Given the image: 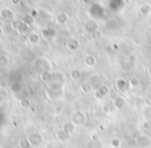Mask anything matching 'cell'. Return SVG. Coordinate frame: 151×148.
<instances>
[{"mask_svg":"<svg viewBox=\"0 0 151 148\" xmlns=\"http://www.w3.org/2000/svg\"><path fill=\"white\" fill-rule=\"evenodd\" d=\"M83 29H84V31L86 33H89L92 35L94 32H96L99 30V24L94 20H88V21L85 22L84 26H83Z\"/></svg>","mask_w":151,"mask_h":148,"instance_id":"6da1fadb","label":"cell"},{"mask_svg":"<svg viewBox=\"0 0 151 148\" xmlns=\"http://www.w3.org/2000/svg\"><path fill=\"white\" fill-rule=\"evenodd\" d=\"M85 121H86V116H85V114L82 111H76V112H73V116H71V122L73 124H84Z\"/></svg>","mask_w":151,"mask_h":148,"instance_id":"7a4b0ae2","label":"cell"},{"mask_svg":"<svg viewBox=\"0 0 151 148\" xmlns=\"http://www.w3.org/2000/svg\"><path fill=\"white\" fill-rule=\"evenodd\" d=\"M81 47V42L77 38H70L66 42V49L70 52L78 51Z\"/></svg>","mask_w":151,"mask_h":148,"instance_id":"3957f363","label":"cell"},{"mask_svg":"<svg viewBox=\"0 0 151 148\" xmlns=\"http://www.w3.org/2000/svg\"><path fill=\"white\" fill-rule=\"evenodd\" d=\"M35 65L38 69H42V71H51V63L49 61V59L45 58V57H40L35 60Z\"/></svg>","mask_w":151,"mask_h":148,"instance_id":"277c9868","label":"cell"},{"mask_svg":"<svg viewBox=\"0 0 151 148\" xmlns=\"http://www.w3.org/2000/svg\"><path fill=\"white\" fill-rule=\"evenodd\" d=\"M15 17V13L12 9L9 7H2L0 9V18L5 21H9V20H13Z\"/></svg>","mask_w":151,"mask_h":148,"instance_id":"5b68a950","label":"cell"},{"mask_svg":"<svg viewBox=\"0 0 151 148\" xmlns=\"http://www.w3.org/2000/svg\"><path fill=\"white\" fill-rule=\"evenodd\" d=\"M44 139H42V136L40 133H34L32 135L29 136L28 138V142H29L30 145L32 146H40L42 143Z\"/></svg>","mask_w":151,"mask_h":148,"instance_id":"8992f818","label":"cell"},{"mask_svg":"<svg viewBox=\"0 0 151 148\" xmlns=\"http://www.w3.org/2000/svg\"><path fill=\"white\" fill-rule=\"evenodd\" d=\"M68 14L66 12H60L55 16V23L57 25H65L68 22Z\"/></svg>","mask_w":151,"mask_h":148,"instance_id":"52a82bcc","label":"cell"},{"mask_svg":"<svg viewBox=\"0 0 151 148\" xmlns=\"http://www.w3.org/2000/svg\"><path fill=\"white\" fill-rule=\"evenodd\" d=\"M54 78V71H44L40 74V79L44 83H51Z\"/></svg>","mask_w":151,"mask_h":148,"instance_id":"ba28073f","label":"cell"},{"mask_svg":"<svg viewBox=\"0 0 151 148\" xmlns=\"http://www.w3.org/2000/svg\"><path fill=\"white\" fill-rule=\"evenodd\" d=\"M75 129H76V124H73L71 121L63 123L62 127H61V131H62L66 136H68V137L75 133Z\"/></svg>","mask_w":151,"mask_h":148,"instance_id":"9c48e42d","label":"cell"},{"mask_svg":"<svg viewBox=\"0 0 151 148\" xmlns=\"http://www.w3.org/2000/svg\"><path fill=\"white\" fill-rule=\"evenodd\" d=\"M53 81L57 82V83L61 84V85H64L66 83V76H65L64 73L60 71H54V78H53Z\"/></svg>","mask_w":151,"mask_h":148,"instance_id":"30bf717a","label":"cell"},{"mask_svg":"<svg viewBox=\"0 0 151 148\" xmlns=\"http://www.w3.org/2000/svg\"><path fill=\"white\" fill-rule=\"evenodd\" d=\"M109 94V87L106 85H101L95 91V96L97 98H103Z\"/></svg>","mask_w":151,"mask_h":148,"instance_id":"8fae6325","label":"cell"},{"mask_svg":"<svg viewBox=\"0 0 151 148\" xmlns=\"http://www.w3.org/2000/svg\"><path fill=\"white\" fill-rule=\"evenodd\" d=\"M84 64L88 67H93L96 64V58H95L94 55L88 54L84 57Z\"/></svg>","mask_w":151,"mask_h":148,"instance_id":"7c38bea8","label":"cell"},{"mask_svg":"<svg viewBox=\"0 0 151 148\" xmlns=\"http://www.w3.org/2000/svg\"><path fill=\"white\" fill-rule=\"evenodd\" d=\"M69 77L73 81H80L83 77V73L79 69H73L69 71Z\"/></svg>","mask_w":151,"mask_h":148,"instance_id":"4fadbf2b","label":"cell"},{"mask_svg":"<svg viewBox=\"0 0 151 148\" xmlns=\"http://www.w3.org/2000/svg\"><path fill=\"white\" fill-rule=\"evenodd\" d=\"M27 40L31 45H37V44H40V34H38V33L32 31V32H30V33L28 34Z\"/></svg>","mask_w":151,"mask_h":148,"instance_id":"5bb4252c","label":"cell"},{"mask_svg":"<svg viewBox=\"0 0 151 148\" xmlns=\"http://www.w3.org/2000/svg\"><path fill=\"white\" fill-rule=\"evenodd\" d=\"M29 29H30V26L27 25L26 23H24L23 20H20V23H19V25H18L16 31H18L20 34H24V33H27V32L29 31Z\"/></svg>","mask_w":151,"mask_h":148,"instance_id":"9a60e30c","label":"cell"},{"mask_svg":"<svg viewBox=\"0 0 151 148\" xmlns=\"http://www.w3.org/2000/svg\"><path fill=\"white\" fill-rule=\"evenodd\" d=\"M9 64V57L6 54H0V69H5Z\"/></svg>","mask_w":151,"mask_h":148,"instance_id":"2e32d148","label":"cell"},{"mask_svg":"<svg viewBox=\"0 0 151 148\" xmlns=\"http://www.w3.org/2000/svg\"><path fill=\"white\" fill-rule=\"evenodd\" d=\"M9 88H11V90L13 92H15V93H18V92H20L22 90V85L20 82H13V83L9 85Z\"/></svg>","mask_w":151,"mask_h":148,"instance_id":"e0dca14e","label":"cell"},{"mask_svg":"<svg viewBox=\"0 0 151 148\" xmlns=\"http://www.w3.org/2000/svg\"><path fill=\"white\" fill-rule=\"evenodd\" d=\"M80 89L83 93H90L92 91V85L90 83H84L81 85Z\"/></svg>","mask_w":151,"mask_h":148,"instance_id":"ac0fdd59","label":"cell"},{"mask_svg":"<svg viewBox=\"0 0 151 148\" xmlns=\"http://www.w3.org/2000/svg\"><path fill=\"white\" fill-rule=\"evenodd\" d=\"M23 22H24V23L27 24V25L31 26V25H32V23H33V17H32V16L30 15V14H27V15L24 16Z\"/></svg>","mask_w":151,"mask_h":148,"instance_id":"d6986e66","label":"cell"},{"mask_svg":"<svg viewBox=\"0 0 151 148\" xmlns=\"http://www.w3.org/2000/svg\"><path fill=\"white\" fill-rule=\"evenodd\" d=\"M20 105H21L23 108H29V107L31 106V100H30L28 97H24V98H22V100H21Z\"/></svg>","mask_w":151,"mask_h":148,"instance_id":"ffe728a7","label":"cell"},{"mask_svg":"<svg viewBox=\"0 0 151 148\" xmlns=\"http://www.w3.org/2000/svg\"><path fill=\"white\" fill-rule=\"evenodd\" d=\"M111 144H112V146H113V147H118V146L120 145V141L118 139H113V140H112V142H111Z\"/></svg>","mask_w":151,"mask_h":148,"instance_id":"44dd1931","label":"cell"},{"mask_svg":"<svg viewBox=\"0 0 151 148\" xmlns=\"http://www.w3.org/2000/svg\"><path fill=\"white\" fill-rule=\"evenodd\" d=\"M101 35H103V34H101V31L99 29L96 32H94V33L92 34V38H101Z\"/></svg>","mask_w":151,"mask_h":148,"instance_id":"7402d4cb","label":"cell"},{"mask_svg":"<svg viewBox=\"0 0 151 148\" xmlns=\"http://www.w3.org/2000/svg\"><path fill=\"white\" fill-rule=\"evenodd\" d=\"M20 2H21V0H11V3L13 5H19Z\"/></svg>","mask_w":151,"mask_h":148,"instance_id":"603a6c76","label":"cell"},{"mask_svg":"<svg viewBox=\"0 0 151 148\" xmlns=\"http://www.w3.org/2000/svg\"><path fill=\"white\" fill-rule=\"evenodd\" d=\"M30 15H31L32 17H36V16H37V12H36L35 9H33V11L30 13Z\"/></svg>","mask_w":151,"mask_h":148,"instance_id":"cb8c5ba5","label":"cell"},{"mask_svg":"<svg viewBox=\"0 0 151 148\" xmlns=\"http://www.w3.org/2000/svg\"><path fill=\"white\" fill-rule=\"evenodd\" d=\"M2 33H3V31H2V28L0 27V35H2Z\"/></svg>","mask_w":151,"mask_h":148,"instance_id":"d4e9b609","label":"cell"},{"mask_svg":"<svg viewBox=\"0 0 151 148\" xmlns=\"http://www.w3.org/2000/svg\"><path fill=\"white\" fill-rule=\"evenodd\" d=\"M0 1H1V0H0Z\"/></svg>","mask_w":151,"mask_h":148,"instance_id":"484cf974","label":"cell"}]
</instances>
